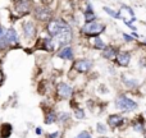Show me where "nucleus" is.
<instances>
[{
	"label": "nucleus",
	"instance_id": "nucleus-1",
	"mask_svg": "<svg viewBox=\"0 0 146 138\" xmlns=\"http://www.w3.org/2000/svg\"><path fill=\"white\" fill-rule=\"evenodd\" d=\"M32 18L37 23H48L50 22L54 17V10L50 5L48 4H36L32 12Z\"/></svg>",
	"mask_w": 146,
	"mask_h": 138
},
{
	"label": "nucleus",
	"instance_id": "nucleus-2",
	"mask_svg": "<svg viewBox=\"0 0 146 138\" xmlns=\"http://www.w3.org/2000/svg\"><path fill=\"white\" fill-rule=\"evenodd\" d=\"M114 108L117 109L121 113H133L139 109V104L137 101H135L133 98H131L129 96L124 95V93H121L115 97L114 100Z\"/></svg>",
	"mask_w": 146,
	"mask_h": 138
},
{
	"label": "nucleus",
	"instance_id": "nucleus-3",
	"mask_svg": "<svg viewBox=\"0 0 146 138\" xmlns=\"http://www.w3.org/2000/svg\"><path fill=\"white\" fill-rule=\"evenodd\" d=\"M69 28H72L71 24L64 18H53L50 22H48L45 24V31L48 33V36H50V37H55L59 33L64 32Z\"/></svg>",
	"mask_w": 146,
	"mask_h": 138
},
{
	"label": "nucleus",
	"instance_id": "nucleus-4",
	"mask_svg": "<svg viewBox=\"0 0 146 138\" xmlns=\"http://www.w3.org/2000/svg\"><path fill=\"white\" fill-rule=\"evenodd\" d=\"M35 5L36 4L33 3V0H13V3H12V8L14 10V14L19 19L22 17L32 15Z\"/></svg>",
	"mask_w": 146,
	"mask_h": 138
},
{
	"label": "nucleus",
	"instance_id": "nucleus-5",
	"mask_svg": "<svg viewBox=\"0 0 146 138\" xmlns=\"http://www.w3.org/2000/svg\"><path fill=\"white\" fill-rule=\"evenodd\" d=\"M106 30V26L101 22H91L85 23L82 27L80 28V33L85 37H100V35Z\"/></svg>",
	"mask_w": 146,
	"mask_h": 138
},
{
	"label": "nucleus",
	"instance_id": "nucleus-6",
	"mask_svg": "<svg viewBox=\"0 0 146 138\" xmlns=\"http://www.w3.org/2000/svg\"><path fill=\"white\" fill-rule=\"evenodd\" d=\"M21 28H22V37L26 41H33L37 38L38 35V26L37 22L33 19H26L21 23Z\"/></svg>",
	"mask_w": 146,
	"mask_h": 138
},
{
	"label": "nucleus",
	"instance_id": "nucleus-7",
	"mask_svg": "<svg viewBox=\"0 0 146 138\" xmlns=\"http://www.w3.org/2000/svg\"><path fill=\"white\" fill-rule=\"evenodd\" d=\"M74 95V88L67 82H59L55 86V96L58 100H72Z\"/></svg>",
	"mask_w": 146,
	"mask_h": 138
},
{
	"label": "nucleus",
	"instance_id": "nucleus-8",
	"mask_svg": "<svg viewBox=\"0 0 146 138\" xmlns=\"http://www.w3.org/2000/svg\"><path fill=\"white\" fill-rule=\"evenodd\" d=\"M94 68V61L87 58H80L74 59L72 63V70H74L78 74H87Z\"/></svg>",
	"mask_w": 146,
	"mask_h": 138
},
{
	"label": "nucleus",
	"instance_id": "nucleus-9",
	"mask_svg": "<svg viewBox=\"0 0 146 138\" xmlns=\"http://www.w3.org/2000/svg\"><path fill=\"white\" fill-rule=\"evenodd\" d=\"M73 38H74L73 30H72V28H69V30L64 31V32L59 33L58 36L53 37V41H54V45H55L56 50H59V49L64 48V46H69V45H71Z\"/></svg>",
	"mask_w": 146,
	"mask_h": 138
},
{
	"label": "nucleus",
	"instance_id": "nucleus-10",
	"mask_svg": "<svg viewBox=\"0 0 146 138\" xmlns=\"http://www.w3.org/2000/svg\"><path fill=\"white\" fill-rule=\"evenodd\" d=\"M127 123V119L124 118L122 114H110V115L106 118V125L110 129L115 131L118 128H122L124 124Z\"/></svg>",
	"mask_w": 146,
	"mask_h": 138
},
{
	"label": "nucleus",
	"instance_id": "nucleus-11",
	"mask_svg": "<svg viewBox=\"0 0 146 138\" xmlns=\"http://www.w3.org/2000/svg\"><path fill=\"white\" fill-rule=\"evenodd\" d=\"M131 58H132L131 53H128V51H119L115 60H114V63H115L117 67L127 68V67L129 65V63H131Z\"/></svg>",
	"mask_w": 146,
	"mask_h": 138
},
{
	"label": "nucleus",
	"instance_id": "nucleus-12",
	"mask_svg": "<svg viewBox=\"0 0 146 138\" xmlns=\"http://www.w3.org/2000/svg\"><path fill=\"white\" fill-rule=\"evenodd\" d=\"M56 56L62 60H66V61H74V50L71 45L69 46H64V48L59 49L56 51Z\"/></svg>",
	"mask_w": 146,
	"mask_h": 138
},
{
	"label": "nucleus",
	"instance_id": "nucleus-13",
	"mask_svg": "<svg viewBox=\"0 0 146 138\" xmlns=\"http://www.w3.org/2000/svg\"><path fill=\"white\" fill-rule=\"evenodd\" d=\"M5 40H7V42L9 44L10 46H12V45H19L21 37H19V35H18L17 30L14 28V26H10V27L7 28V33H5Z\"/></svg>",
	"mask_w": 146,
	"mask_h": 138
},
{
	"label": "nucleus",
	"instance_id": "nucleus-14",
	"mask_svg": "<svg viewBox=\"0 0 146 138\" xmlns=\"http://www.w3.org/2000/svg\"><path fill=\"white\" fill-rule=\"evenodd\" d=\"M131 127H132V129H133L136 133L142 134V136H144V133L146 132V121H145L144 115L137 116V118L133 120V123H132Z\"/></svg>",
	"mask_w": 146,
	"mask_h": 138
},
{
	"label": "nucleus",
	"instance_id": "nucleus-15",
	"mask_svg": "<svg viewBox=\"0 0 146 138\" xmlns=\"http://www.w3.org/2000/svg\"><path fill=\"white\" fill-rule=\"evenodd\" d=\"M119 50L115 48V46H111V45H106V48L101 51V56L106 60H115L117 55H118Z\"/></svg>",
	"mask_w": 146,
	"mask_h": 138
},
{
	"label": "nucleus",
	"instance_id": "nucleus-16",
	"mask_svg": "<svg viewBox=\"0 0 146 138\" xmlns=\"http://www.w3.org/2000/svg\"><path fill=\"white\" fill-rule=\"evenodd\" d=\"M83 19H85V23H91V22H95L98 19L96 17L95 12L92 9V5H91L90 1L86 3V10L83 12Z\"/></svg>",
	"mask_w": 146,
	"mask_h": 138
},
{
	"label": "nucleus",
	"instance_id": "nucleus-17",
	"mask_svg": "<svg viewBox=\"0 0 146 138\" xmlns=\"http://www.w3.org/2000/svg\"><path fill=\"white\" fill-rule=\"evenodd\" d=\"M44 123L46 125H51V124L58 123V113H56L54 109L49 108L45 111V116H44Z\"/></svg>",
	"mask_w": 146,
	"mask_h": 138
},
{
	"label": "nucleus",
	"instance_id": "nucleus-18",
	"mask_svg": "<svg viewBox=\"0 0 146 138\" xmlns=\"http://www.w3.org/2000/svg\"><path fill=\"white\" fill-rule=\"evenodd\" d=\"M122 82H123L124 87L127 90H133V88H137L140 85V82L136 79V78H129L127 77L126 74H122Z\"/></svg>",
	"mask_w": 146,
	"mask_h": 138
},
{
	"label": "nucleus",
	"instance_id": "nucleus-19",
	"mask_svg": "<svg viewBox=\"0 0 146 138\" xmlns=\"http://www.w3.org/2000/svg\"><path fill=\"white\" fill-rule=\"evenodd\" d=\"M13 125L10 123H3L0 125V138H9L12 136Z\"/></svg>",
	"mask_w": 146,
	"mask_h": 138
},
{
	"label": "nucleus",
	"instance_id": "nucleus-20",
	"mask_svg": "<svg viewBox=\"0 0 146 138\" xmlns=\"http://www.w3.org/2000/svg\"><path fill=\"white\" fill-rule=\"evenodd\" d=\"M73 116L71 115V113H68V111H59L58 113V124H60V125H66V124H68L69 121L72 120Z\"/></svg>",
	"mask_w": 146,
	"mask_h": 138
},
{
	"label": "nucleus",
	"instance_id": "nucleus-21",
	"mask_svg": "<svg viewBox=\"0 0 146 138\" xmlns=\"http://www.w3.org/2000/svg\"><path fill=\"white\" fill-rule=\"evenodd\" d=\"M72 116L76 119V120H85L86 119V111L81 106H77V108L73 109V114Z\"/></svg>",
	"mask_w": 146,
	"mask_h": 138
},
{
	"label": "nucleus",
	"instance_id": "nucleus-22",
	"mask_svg": "<svg viewBox=\"0 0 146 138\" xmlns=\"http://www.w3.org/2000/svg\"><path fill=\"white\" fill-rule=\"evenodd\" d=\"M92 48L96 49V50H101V51H103L104 49L106 48V44L104 42L100 37H95V38H94V42H92Z\"/></svg>",
	"mask_w": 146,
	"mask_h": 138
},
{
	"label": "nucleus",
	"instance_id": "nucleus-23",
	"mask_svg": "<svg viewBox=\"0 0 146 138\" xmlns=\"http://www.w3.org/2000/svg\"><path fill=\"white\" fill-rule=\"evenodd\" d=\"M103 10L106 13V14L110 15L111 18H114V19H122L121 13H119V12H115V10H113L111 8H109V7H104V8H103Z\"/></svg>",
	"mask_w": 146,
	"mask_h": 138
},
{
	"label": "nucleus",
	"instance_id": "nucleus-24",
	"mask_svg": "<svg viewBox=\"0 0 146 138\" xmlns=\"http://www.w3.org/2000/svg\"><path fill=\"white\" fill-rule=\"evenodd\" d=\"M108 131H109V128L106 127V124H104V123H96V133L98 134H100V136H104V134H106L108 133Z\"/></svg>",
	"mask_w": 146,
	"mask_h": 138
},
{
	"label": "nucleus",
	"instance_id": "nucleus-25",
	"mask_svg": "<svg viewBox=\"0 0 146 138\" xmlns=\"http://www.w3.org/2000/svg\"><path fill=\"white\" fill-rule=\"evenodd\" d=\"M74 138H92V134L90 131H81Z\"/></svg>",
	"mask_w": 146,
	"mask_h": 138
},
{
	"label": "nucleus",
	"instance_id": "nucleus-26",
	"mask_svg": "<svg viewBox=\"0 0 146 138\" xmlns=\"http://www.w3.org/2000/svg\"><path fill=\"white\" fill-rule=\"evenodd\" d=\"M122 37H123V40L126 41V42H132V41H135V38L132 37L131 35H127V33H122Z\"/></svg>",
	"mask_w": 146,
	"mask_h": 138
},
{
	"label": "nucleus",
	"instance_id": "nucleus-27",
	"mask_svg": "<svg viewBox=\"0 0 146 138\" xmlns=\"http://www.w3.org/2000/svg\"><path fill=\"white\" fill-rule=\"evenodd\" d=\"M5 33H7V27L0 24V38H5Z\"/></svg>",
	"mask_w": 146,
	"mask_h": 138
},
{
	"label": "nucleus",
	"instance_id": "nucleus-28",
	"mask_svg": "<svg viewBox=\"0 0 146 138\" xmlns=\"http://www.w3.org/2000/svg\"><path fill=\"white\" fill-rule=\"evenodd\" d=\"M124 23H126V26H127V27H129V28H131L132 31H133V32H136L137 27H136V26H133V24H132V22H129V20L124 19Z\"/></svg>",
	"mask_w": 146,
	"mask_h": 138
},
{
	"label": "nucleus",
	"instance_id": "nucleus-29",
	"mask_svg": "<svg viewBox=\"0 0 146 138\" xmlns=\"http://www.w3.org/2000/svg\"><path fill=\"white\" fill-rule=\"evenodd\" d=\"M4 82H5V74H4V72H3V69L0 68V87L4 85Z\"/></svg>",
	"mask_w": 146,
	"mask_h": 138
},
{
	"label": "nucleus",
	"instance_id": "nucleus-30",
	"mask_svg": "<svg viewBox=\"0 0 146 138\" xmlns=\"http://www.w3.org/2000/svg\"><path fill=\"white\" fill-rule=\"evenodd\" d=\"M59 136H60L59 131H55V132H53V133H49L48 136H46V138H58Z\"/></svg>",
	"mask_w": 146,
	"mask_h": 138
},
{
	"label": "nucleus",
	"instance_id": "nucleus-31",
	"mask_svg": "<svg viewBox=\"0 0 146 138\" xmlns=\"http://www.w3.org/2000/svg\"><path fill=\"white\" fill-rule=\"evenodd\" d=\"M35 133H36V136H41V134L44 133L42 128H40V127H36V128H35Z\"/></svg>",
	"mask_w": 146,
	"mask_h": 138
},
{
	"label": "nucleus",
	"instance_id": "nucleus-32",
	"mask_svg": "<svg viewBox=\"0 0 146 138\" xmlns=\"http://www.w3.org/2000/svg\"><path fill=\"white\" fill-rule=\"evenodd\" d=\"M131 35H132V37H133V38H139V37H140V35H139L137 32H132Z\"/></svg>",
	"mask_w": 146,
	"mask_h": 138
},
{
	"label": "nucleus",
	"instance_id": "nucleus-33",
	"mask_svg": "<svg viewBox=\"0 0 146 138\" xmlns=\"http://www.w3.org/2000/svg\"><path fill=\"white\" fill-rule=\"evenodd\" d=\"M38 1H40L41 4H48V1H49V0H38Z\"/></svg>",
	"mask_w": 146,
	"mask_h": 138
},
{
	"label": "nucleus",
	"instance_id": "nucleus-34",
	"mask_svg": "<svg viewBox=\"0 0 146 138\" xmlns=\"http://www.w3.org/2000/svg\"><path fill=\"white\" fill-rule=\"evenodd\" d=\"M142 45H144V46H146V38L144 40V42H142Z\"/></svg>",
	"mask_w": 146,
	"mask_h": 138
},
{
	"label": "nucleus",
	"instance_id": "nucleus-35",
	"mask_svg": "<svg viewBox=\"0 0 146 138\" xmlns=\"http://www.w3.org/2000/svg\"><path fill=\"white\" fill-rule=\"evenodd\" d=\"M144 138H146V132H145V133H144Z\"/></svg>",
	"mask_w": 146,
	"mask_h": 138
},
{
	"label": "nucleus",
	"instance_id": "nucleus-36",
	"mask_svg": "<svg viewBox=\"0 0 146 138\" xmlns=\"http://www.w3.org/2000/svg\"><path fill=\"white\" fill-rule=\"evenodd\" d=\"M145 114H146V110H145Z\"/></svg>",
	"mask_w": 146,
	"mask_h": 138
},
{
	"label": "nucleus",
	"instance_id": "nucleus-37",
	"mask_svg": "<svg viewBox=\"0 0 146 138\" xmlns=\"http://www.w3.org/2000/svg\"><path fill=\"white\" fill-rule=\"evenodd\" d=\"M145 69H146V67H145Z\"/></svg>",
	"mask_w": 146,
	"mask_h": 138
}]
</instances>
